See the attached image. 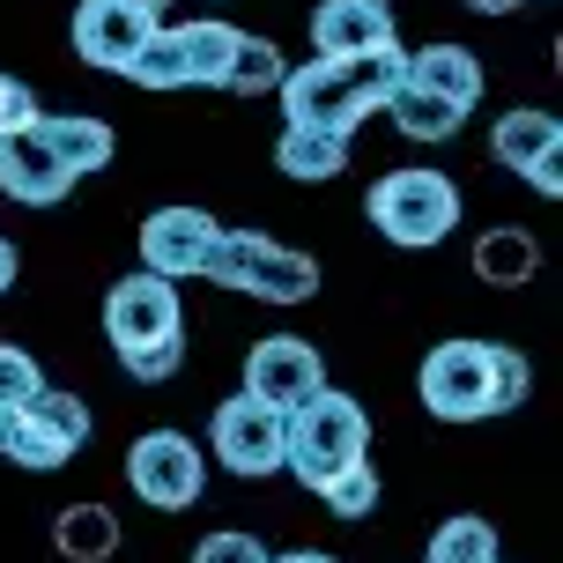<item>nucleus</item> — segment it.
<instances>
[{"label":"nucleus","mask_w":563,"mask_h":563,"mask_svg":"<svg viewBox=\"0 0 563 563\" xmlns=\"http://www.w3.org/2000/svg\"><path fill=\"white\" fill-rule=\"evenodd\" d=\"M400 67H408V53L394 45H378V53H319L305 59V67H289L282 75V112L305 119V126H334V134H356L386 97H394Z\"/></svg>","instance_id":"f257e3e1"},{"label":"nucleus","mask_w":563,"mask_h":563,"mask_svg":"<svg viewBox=\"0 0 563 563\" xmlns=\"http://www.w3.org/2000/svg\"><path fill=\"white\" fill-rule=\"evenodd\" d=\"M371 460V416L356 394H341V386H319L311 400H297L289 416H282V467L305 482L311 497L341 475V467H356Z\"/></svg>","instance_id":"f03ea898"},{"label":"nucleus","mask_w":563,"mask_h":563,"mask_svg":"<svg viewBox=\"0 0 563 563\" xmlns=\"http://www.w3.org/2000/svg\"><path fill=\"white\" fill-rule=\"evenodd\" d=\"M364 216H371V230H378L386 245L430 253V245H445L452 230H460V186H452L445 170H430V164L386 170V178H371Z\"/></svg>","instance_id":"7ed1b4c3"},{"label":"nucleus","mask_w":563,"mask_h":563,"mask_svg":"<svg viewBox=\"0 0 563 563\" xmlns=\"http://www.w3.org/2000/svg\"><path fill=\"white\" fill-rule=\"evenodd\" d=\"M208 282L238 289V297H260V305H311L319 297V260L267 238V230H223L216 253H208Z\"/></svg>","instance_id":"20e7f679"},{"label":"nucleus","mask_w":563,"mask_h":563,"mask_svg":"<svg viewBox=\"0 0 563 563\" xmlns=\"http://www.w3.org/2000/svg\"><path fill=\"white\" fill-rule=\"evenodd\" d=\"M97 438V416H89L82 394H59V386H37V394L15 408V416L0 422V452L15 460V467H30V475H53V467H67L75 452Z\"/></svg>","instance_id":"39448f33"},{"label":"nucleus","mask_w":563,"mask_h":563,"mask_svg":"<svg viewBox=\"0 0 563 563\" xmlns=\"http://www.w3.org/2000/svg\"><path fill=\"white\" fill-rule=\"evenodd\" d=\"M126 489L148 511H194L208 489V460L186 430H141L126 445Z\"/></svg>","instance_id":"423d86ee"},{"label":"nucleus","mask_w":563,"mask_h":563,"mask_svg":"<svg viewBox=\"0 0 563 563\" xmlns=\"http://www.w3.org/2000/svg\"><path fill=\"white\" fill-rule=\"evenodd\" d=\"M416 400L438 422H489V341H438L416 371Z\"/></svg>","instance_id":"0eeeda50"},{"label":"nucleus","mask_w":563,"mask_h":563,"mask_svg":"<svg viewBox=\"0 0 563 563\" xmlns=\"http://www.w3.org/2000/svg\"><path fill=\"white\" fill-rule=\"evenodd\" d=\"M104 334H112L119 356H134V349H156V341H178V334H186V311H178V282L148 275V267L119 275L112 289H104Z\"/></svg>","instance_id":"6e6552de"},{"label":"nucleus","mask_w":563,"mask_h":563,"mask_svg":"<svg viewBox=\"0 0 563 563\" xmlns=\"http://www.w3.org/2000/svg\"><path fill=\"white\" fill-rule=\"evenodd\" d=\"M208 452L245 482L282 475V408H267V400H253V394H230L223 408L208 416Z\"/></svg>","instance_id":"1a4fd4ad"},{"label":"nucleus","mask_w":563,"mask_h":563,"mask_svg":"<svg viewBox=\"0 0 563 563\" xmlns=\"http://www.w3.org/2000/svg\"><path fill=\"white\" fill-rule=\"evenodd\" d=\"M216 238L223 223L208 216V208H186V200H170V208H148V223H141V267L164 282H194L208 275V253H216Z\"/></svg>","instance_id":"9d476101"},{"label":"nucleus","mask_w":563,"mask_h":563,"mask_svg":"<svg viewBox=\"0 0 563 563\" xmlns=\"http://www.w3.org/2000/svg\"><path fill=\"white\" fill-rule=\"evenodd\" d=\"M37 119H45V112H37ZM37 119L0 134V194L15 200V208H59V200L82 186L75 170L59 164V148L45 141V126H37Z\"/></svg>","instance_id":"9b49d317"},{"label":"nucleus","mask_w":563,"mask_h":563,"mask_svg":"<svg viewBox=\"0 0 563 563\" xmlns=\"http://www.w3.org/2000/svg\"><path fill=\"white\" fill-rule=\"evenodd\" d=\"M327 386V364H319V349H311L305 334H267L245 349V394L267 400V408H297V400H311Z\"/></svg>","instance_id":"f8f14e48"},{"label":"nucleus","mask_w":563,"mask_h":563,"mask_svg":"<svg viewBox=\"0 0 563 563\" xmlns=\"http://www.w3.org/2000/svg\"><path fill=\"white\" fill-rule=\"evenodd\" d=\"M148 30H156V15H141V8H126V0H82L75 23H67V37H75V59H82V67L126 75V59L141 53Z\"/></svg>","instance_id":"ddd939ff"},{"label":"nucleus","mask_w":563,"mask_h":563,"mask_svg":"<svg viewBox=\"0 0 563 563\" xmlns=\"http://www.w3.org/2000/svg\"><path fill=\"white\" fill-rule=\"evenodd\" d=\"M394 37L400 30L386 0H319L311 8V53H378Z\"/></svg>","instance_id":"4468645a"},{"label":"nucleus","mask_w":563,"mask_h":563,"mask_svg":"<svg viewBox=\"0 0 563 563\" xmlns=\"http://www.w3.org/2000/svg\"><path fill=\"white\" fill-rule=\"evenodd\" d=\"M489 156L527 178V170H541L549 156H563V119L541 112V104H519V112H505L489 126Z\"/></svg>","instance_id":"2eb2a0df"},{"label":"nucleus","mask_w":563,"mask_h":563,"mask_svg":"<svg viewBox=\"0 0 563 563\" xmlns=\"http://www.w3.org/2000/svg\"><path fill=\"white\" fill-rule=\"evenodd\" d=\"M275 170H282V178H297V186H327V178H341V170H349V134L289 119V126H282V141H275Z\"/></svg>","instance_id":"dca6fc26"},{"label":"nucleus","mask_w":563,"mask_h":563,"mask_svg":"<svg viewBox=\"0 0 563 563\" xmlns=\"http://www.w3.org/2000/svg\"><path fill=\"white\" fill-rule=\"evenodd\" d=\"M416 89H438L445 104H460V112H475L482 104V59L467 53V45H422V53H408V67H400Z\"/></svg>","instance_id":"f3484780"},{"label":"nucleus","mask_w":563,"mask_h":563,"mask_svg":"<svg viewBox=\"0 0 563 563\" xmlns=\"http://www.w3.org/2000/svg\"><path fill=\"white\" fill-rule=\"evenodd\" d=\"M37 126H45V141L59 148V164L75 170V178H97L119 156L112 119H97V112H53V119H37Z\"/></svg>","instance_id":"a211bd4d"},{"label":"nucleus","mask_w":563,"mask_h":563,"mask_svg":"<svg viewBox=\"0 0 563 563\" xmlns=\"http://www.w3.org/2000/svg\"><path fill=\"white\" fill-rule=\"evenodd\" d=\"M534 275H541L534 230L497 223V230H482V238H475V282H489V289H519V282H534Z\"/></svg>","instance_id":"6ab92c4d"},{"label":"nucleus","mask_w":563,"mask_h":563,"mask_svg":"<svg viewBox=\"0 0 563 563\" xmlns=\"http://www.w3.org/2000/svg\"><path fill=\"white\" fill-rule=\"evenodd\" d=\"M53 549L67 563H112L119 556V511L112 505H67L53 519Z\"/></svg>","instance_id":"aec40b11"},{"label":"nucleus","mask_w":563,"mask_h":563,"mask_svg":"<svg viewBox=\"0 0 563 563\" xmlns=\"http://www.w3.org/2000/svg\"><path fill=\"white\" fill-rule=\"evenodd\" d=\"M378 112L394 119V126H400V134H408V141H452V134H460V119H467V112H460V104H445L438 89H416V82H408V75H400V82H394V97H386Z\"/></svg>","instance_id":"412c9836"},{"label":"nucleus","mask_w":563,"mask_h":563,"mask_svg":"<svg viewBox=\"0 0 563 563\" xmlns=\"http://www.w3.org/2000/svg\"><path fill=\"white\" fill-rule=\"evenodd\" d=\"M170 30H178L186 82L223 89V67H230V53H238V23H223V15H194V23H170Z\"/></svg>","instance_id":"4be33fe9"},{"label":"nucleus","mask_w":563,"mask_h":563,"mask_svg":"<svg viewBox=\"0 0 563 563\" xmlns=\"http://www.w3.org/2000/svg\"><path fill=\"white\" fill-rule=\"evenodd\" d=\"M282 75H289V59H282L275 37H245V30H238V53H230V67H223L230 97H267V89H282Z\"/></svg>","instance_id":"5701e85b"},{"label":"nucleus","mask_w":563,"mask_h":563,"mask_svg":"<svg viewBox=\"0 0 563 563\" xmlns=\"http://www.w3.org/2000/svg\"><path fill=\"white\" fill-rule=\"evenodd\" d=\"M422 563H497V527H489L482 511H452L445 527L430 534Z\"/></svg>","instance_id":"b1692460"},{"label":"nucleus","mask_w":563,"mask_h":563,"mask_svg":"<svg viewBox=\"0 0 563 563\" xmlns=\"http://www.w3.org/2000/svg\"><path fill=\"white\" fill-rule=\"evenodd\" d=\"M126 82H141V89H194L186 82V59H178V30H148L141 37V53L126 59Z\"/></svg>","instance_id":"393cba45"},{"label":"nucleus","mask_w":563,"mask_h":563,"mask_svg":"<svg viewBox=\"0 0 563 563\" xmlns=\"http://www.w3.org/2000/svg\"><path fill=\"white\" fill-rule=\"evenodd\" d=\"M527 394H534L527 356H519V349H505V341H489V416H519V408H527Z\"/></svg>","instance_id":"a878e982"},{"label":"nucleus","mask_w":563,"mask_h":563,"mask_svg":"<svg viewBox=\"0 0 563 563\" xmlns=\"http://www.w3.org/2000/svg\"><path fill=\"white\" fill-rule=\"evenodd\" d=\"M378 489H386V475H378L371 460H356V467H341L319 497H327V511H334V519H371V511H378Z\"/></svg>","instance_id":"bb28decb"},{"label":"nucleus","mask_w":563,"mask_h":563,"mask_svg":"<svg viewBox=\"0 0 563 563\" xmlns=\"http://www.w3.org/2000/svg\"><path fill=\"white\" fill-rule=\"evenodd\" d=\"M37 386H45L37 356H30V349H15V341H0V416H15Z\"/></svg>","instance_id":"cd10ccee"},{"label":"nucleus","mask_w":563,"mask_h":563,"mask_svg":"<svg viewBox=\"0 0 563 563\" xmlns=\"http://www.w3.org/2000/svg\"><path fill=\"white\" fill-rule=\"evenodd\" d=\"M194 563H267V549H260V534H245V527H216V534H200Z\"/></svg>","instance_id":"c85d7f7f"},{"label":"nucleus","mask_w":563,"mask_h":563,"mask_svg":"<svg viewBox=\"0 0 563 563\" xmlns=\"http://www.w3.org/2000/svg\"><path fill=\"white\" fill-rule=\"evenodd\" d=\"M119 364H126V378H141V386H164V378H178V364H186V334L156 341V349H134V356H119Z\"/></svg>","instance_id":"c756f323"},{"label":"nucleus","mask_w":563,"mask_h":563,"mask_svg":"<svg viewBox=\"0 0 563 563\" xmlns=\"http://www.w3.org/2000/svg\"><path fill=\"white\" fill-rule=\"evenodd\" d=\"M30 119H37V97H30V82L0 75V134H8V126H30Z\"/></svg>","instance_id":"7c9ffc66"},{"label":"nucleus","mask_w":563,"mask_h":563,"mask_svg":"<svg viewBox=\"0 0 563 563\" xmlns=\"http://www.w3.org/2000/svg\"><path fill=\"white\" fill-rule=\"evenodd\" d=\"M15 275H23V260H15V245H8V238H0V297L15 289Z\"/></svg>","instance_id":"2f4dec72"},{"label":"nucleus","mask_w":563,"mask_h":563,"mask_svg":"<svg viewBox=\"0 0 563 563\" xmlns=\"http://www.w3.org/2000/svg\"><path fill=\"white\" fill-rule=\"evenodd\" d=\"M460 8H475V15H511V8H527V0H460Z\"/></svg>","instance_id":"473e14b6"},{"label":"nucleus","mask_w":563,"mask_h":563,"mask_svg":"<svg viewBox=\"0 0 563 563\" xmlns=\"http://www.w3.org/2000/svg\"><path fill=\"white\" fill-rule=\"evenodd\" d=\"M267 563H334L327 549H289V556H267Z\"/></svg>","instance_id":"72a5a7b5"},{"label":"nucleus","mask_w":563,"mask_h":563,"mask_svg":"<svg viewBox=\"0 0 563 563\" xmlns=\"http://www.w3.org/2000/svg\"><path fill=\"white\" fill-rule=\"evenodd\" d=\"M126 8H141V15H164L170 0H126Z\"/></svg>","instance_id":"f704fd0d"},{"label":"nucleus","mask_w":563,"mask_h":563,"mask_svg":"<svg viewBox=\"0 0 563 563\" xmlns=\"http://www.w3.org/2000/svg\"><path fill=\"white\" fill-rule=\"evenodd\" d=\"M0 422H8V416H0Z\"/></svg>","instance_id":"c9c22d12"},{"label":"nucleus","mask_w":563,"mask_h":563,"mask_svg":"<svg viewBox=\"0 0 563 563\" xmlns=\"http://www.w3.org/2000/svg\"><path fill=\"white\" fill-rule=\"evenodd\" d=\"M497 563H505V556H497Z\"/></svg>","instance_id":"e433bc0d"}]
</instances>
